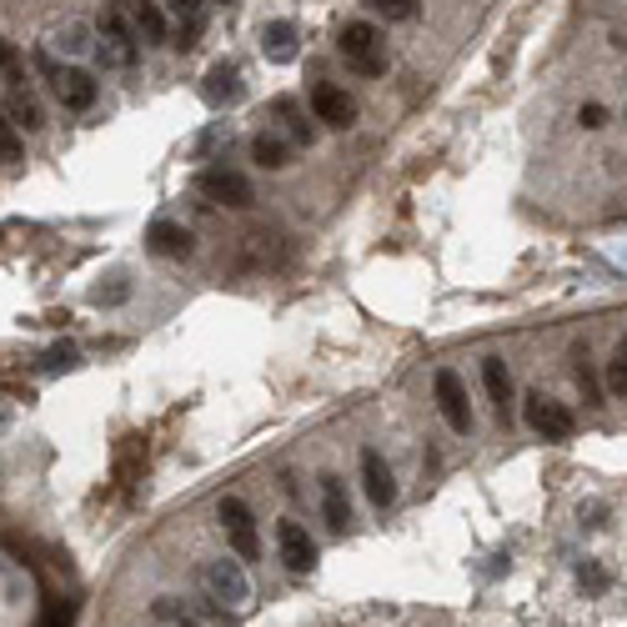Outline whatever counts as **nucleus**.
Wrapping results in <instances>:
<instances>
[{
  "label": "nucleus",
  "mask_w": 627,
  "mask_h": 627,
  "mask_svg": "<svg viewBox=\"0 0 627 627\" xmlns=\"http://www.w3.org/2000/svg\"><path fill=\"white\" fill-rule=\"evenodd\" d=\"M337 51H342L347 71H357L362 81L387 76V36H382V26H372V21H347L342 36H337Z\"/></svg>",
  "instance_id": "obj_1"
},
{
  "label": "nucleus",
  "mask_w": 627,
  "mask_h": 627,
  "mask_svg": "<svg viewBox=\"0 0 627 627\" xmlns=\"http://www.w3.org/2000/svg\"><path fill=\"white\" fill-rule=\"evenodd\" d=\"M96 36H101V61L106 66H136L141 61V31L126 21V11H101L96 21Z\"/></svg>",
  "instance_id": "obj_2"
},
{
  "label": "nucleus",
  "mask_w": 627,
  "mask_h": 627,
  "mask_svg": "<svg viewBox=\"0 0 627 627\" xmlns=\"http://www.w3.org/2000/svg\"><path fill=\"white\" fill-rule=\"evenodd\" d=\"M196 191H201L211 206H231V211H246V206L256 201L251 181H246L241 171H231V166H206V171H196Z\"/></svg>",
  "instance_id": "obj_3"
},
{
  "label": "nucleus",
  "mask_w": 627,
  "mask_h": 627,
  "mask_svg": "<svg viewBox=\"0 0 627 627\" xmlns=\"http://www.w3.org/2000/svg\"><path fill=\"white\" fill-rule=\"evenodd\" d=\"M201 582H206L211 602H221V607H246V602H251V577H246V562H231V557L206 562V567H201Z\"/></svg>",
  "instance_id": "obj_4"
},
{
  "label": "nucleus",
  "mask_w": 627,
  "mask_h": 627,
  "mask_svg": "<svg viewBox=\"0 0 627 627\" xmlns=\"http://www.w3.org/2000/svg\"><path fill=\"white\" fill-rule=\"evenodd\" d=\"M432 397H437V412H442V422H447L457 437H467V432H472V402H467V382H462L452 367H442V372L432 377Z\"/></svg>",
  "instance_id": "obj_5"
},
{
  "label": "nucleus",
  "mask_w": 627,
  "mask_h": 627,
  "mask_svg": "<svg viewBox=\"0 0 627 627\" xmlns=\"http://www.w3.org/2000/svg\"><path fill=\"white\" fill-rule=\"evenodd\" d=\"M216 517H221L226 542L236 547V557H241V562H256V557H261V537H256V517H251V507H246L241 497H221V502H216Z\"/></svg>",
  "instance_id": "obj_6"
},
{
  "label": "nucleus",
  "mask_w": 627,
  "mask_h": 627,
  "mask_svg": "<svg viewBox=\"0 0 627 627\" xmlns=\"http://www.w3.org/2000/svg\"><path fill=\"white\" fill-rule=\"evenodd\" d=\"M522 422H527L537 437H547V442H567V437L577 432V417H572L562 402L542 397V392H532V397L522 402Z\"/></svg>",
  "instance_id": "obj_7"
},
{
  "label": "nucleus",
  "mask_w": 627,
  "mask_h": 627,
  "mask_svg": "<svg viewBox=\"0 0 627 627\" xmlns=\"http://www.w3.org/2000/svg\"><path fill=\"white\" fill-rule=\"evenodd\" d=\"M311 116H317L327 131H352L357 126V101L342 86L317 81V86H311Z\"/></svg>",
  "instance_id": "obj_8"
},
{
  "label": "nucleus",
  "mask_w": 627,
  "mask_h": 627,
  "mask_svg": "<svg viewBox=\"0 0 627 627\" xmlns=\"http://www.w3.org/2000/svg\"><path fill=\"white\" fill-rule=\"evenodd\" d=\"M362 487H367V502L377 512H387L397 502V477H392V467L377 447H362Z\"/></svg>",
  "instance_id": "obj_9"
},
{
  "label": "nucleus",
  "mask_w": 627,
  "mask_h": 627,
  "mask_svg": "<svg viewBox=\"0 0 627 627\" xmlns=\"http://www.w3.org/2000/svg\"><path fill=\"white\" fill-rule=\"evenodd\" d=\"M276 552H281V562L291 572H311V567H317V542L306 537L301 522H276Z\"/></svg>",
  "instance_id": "obj_10"
},
{
  "label": "nucleus",
  "mask_w": 627,
  "mask_h": 627,
  "mask_svg": "<svg viewBox=\"0 0 627 627\" xmlns=\"http://www.w3.org/2000/svg\"><path fill=\"white\" fill-rule=\"evenodd\" d=\"M56 96H61L66 111H91L96 96H101V81H96L91 71H81V66H66L61 81H56Z\"/></svg>",
  "instance_id": "obj_11"
},
{
  "label": "nucleus",
  "mask_w": 627,
  "mask_h": 627,
  "mask_svg": "<svg viewBox=\"0 0 627 627\" xmlns=\"http://www.w3.org/2000/svg\"><path fill=\"white\" fill-rule=\"evenodd\" d=\"M271 116H281V126H286V136H291L296 146H317L322 126H317V116H306V111H301V101L276 96V101H271Z\"/></svg>",
  "instance_id": "obj_12"
},
{
  "label": "nucleus",
  "mask_w": 627,
  "mask_h": 627,
  "mask_svg": "<svg viewBox=\"0 0 627 627\" xmlns=\"http://www.w3.org/2000/svg\"><path fill=\"white\" fill-rule=\"evenodd\" d=\"M146 246H151L156 256L186 261V256L196 251V236H191L186 226H176V221H151V231H146Z\"/></svg>",
  "instance_id": "obj_13"
},
{
  "label": "nucleus",
  "mask_w": 627,
  "mask_h": 627,
  "mask_svg": "<svg viewBox=\"0 0 627 627\" xmlns=\"http://www.w3.org/2000/svg\"><path fill=\"white\" fill-rule=\"evenodd\" d=\"M296 21H266L261 26V56L271 61V66H291L296 61Z\"/></svg>",
  "instance_id": "obj_14"
},
{
  "label": "nucleus",
  "mask_w": 627,
  "mask_h": 627,
  "mask_svg": "<svg viewBox=\"0 0 627 627\" xmlns=\"http://www.w3.org/2000/svg\"><path fill=\"white\" fill-rule=\"evenodd\" d=\"M201 101H206V106H236V101H241V71H236L231 61H216V66L206 71Z\"/></svg>",
  "instance_id": "obj_15"
},
{
  "label": "nucleus",
  "mask_w": 627,
  "mask_h": 627,
  "mask_svg": "<svg viewBox=\"0 0 627 627\" xmlns=\"http://www.w3.org/2000/svg\"><path fill=\"white\" fill-rule=\"evenodd\" d=\"M482 387H487L492 412L507 422V417H512V372H507L502 357H487V362H482Z\"/></svg>",
  "instance_id": "obj_16"
},
{
  "label": "nucleus",
  "mask_w": 627,
  "mask_h": 627,
  "mask_svg": "<svg viewBox=\"0 0 627 627\" xmlns=\"http://www.w3.org/2000/svg\"><path fill=\"white\" fill-rule=\"evenodd\" d=\"M322 512H327V527L332 532H347L352 527V497H347V482L342 477H322Z\"/></svg>",
  "instance_id": "obj_17"
},
{
  "label": "nucleus",
  "mask_w": 627,
  "mask_h": 627,
  "mask_svg": "<svg viewBox=\"0 0 627 627\" xmlns=\"http://www.w3.org/2000/svg\"><path fill=\"white\" fill-rule=\"evenodd\" d=\"M251 161L261 171H286L291 166V141H281L276 131H261V136H251Z\"/></svg>",
  "instance_id": "obj_18"
},
{
  "label": "nucleus",
  "mask_w": 627,
  "mask_h": 627,
  "mask_svg": "<svg viewBox=\"0 0 627 627\" xmlns=\"http://www.w3.org/2000/svg\"><path fill=\"white\" fill-rule=\"evenodd\" d=\"M136 31H141L146 46H171V26H166V11L156 0H141L136 6Z\"/></svg>",
  "instance_id": "obj_19"
},
{
  "label": "nucleus",
  "mask_w": 627,
  "mask_h": 627,
  "mask_svg": "<svg viewBox=\"0 0 627 627\" xmlns=\"http://www.w3.org/2000/svg\"><path fill=\"white\" fill-rule=\"evenodd\" d=\"M6 111H11V121H16L21 131H41V126H46V111H41V101H36L26 86H11V101H6Z\"/></svg>",
  "instance_id": "obj_20"
},
{
  "label": "nucleus",
  "mask_w": 627,
  "mask_h": 627,
  "mask_svg": "<svg viewBox=\"0 0 627 627\" xmlns=\"http://www.w3.org/2000/svg\"><path fill=\"white\" fill-rule=\"evenodd\" d=\"M587 362H592V357H587V352H577V357H572V377H577V387H582L587 407H602V397H607V392H602V382H597V372H592Z\"/></svg>",
  "instance_id": "obj_21"
},
{
  "label": "nucleus",
  "mask_w": 627,
  "mask_h": 627,
  "mask_svg": "<svg viewBox=\"0 0 627 627\" xmlns=\"http://www.w3.org/2000/svg\"><path fill=\"white\" fill-rule=\"evenodd\" d=\"M367 6H372L377 16H387L392 26H407V21L422 16V0H367Z\"/></svg>",
  "instance_id": "obj_22"
},
{
  "label": "nucleus",
  "mask_w": 627,
  "mask_h": 627,
  "mask_svg": "<svg viewBox=\"0 0 627 627\" xmlns=\"http://www.w3.org/2000/svg\"><path fill=\"white\" fill-rule=\"evenodd\" d=\"M26 156V141H21V126L11 121V111L0 106V161H21Z\"/></svg>",
  "instance_id": "obj_23"
},
{
  "label": "nucleus",
  "mask_w": 627,
  "mask_h": 627,
  "mask_svg": "<svg viewBox=\"0 0 627 627\" xmlns=\"http://www.w3.org/2000/svg\"><path fill=\"white\" fill-rule=\"evenodd\" d=\"M0 76H6V86H26V56L0 36Z\"/></svg>",
  "instance_id": "obj_24"
},
{
  "label": "nucleus",
  "mask_w": 627,
  "mask_h": 627,
  "mask_svg": "<svg viewBox=\"0 0 627 627\" xmlns=\"http://www.w3.org/2000/svg\"><path fill=\"white\" fill-rule=\"evenodd\" d=\"M607 392L612 397H627V342L612 352V362H607Z\"/></svg>",
  "instance_id": "obj_25"
},
{
  "label": "nucleus",
  "mask_w": 627,
  "mask_h": 627,
  "mask_svg": "<svg viewBox=\"0 0 627 627\" xmlns=\"http://www.w3.org/2000/svg\"><path fill=\"white\" fill-rule=\"evenodd\" d=\"M31 61H36V71H41V76H46V86H51V91H56V81H61V71H66V66H61V61H56V56H51V51H46V46H41V51H36V56H31Z\"/></svg>",
  "instance_id": "obj_26"
},
{
  "label": "nucleus",
  "mask_w": 627,
  "mask_h": 627,
  "mask_svg": "<svg viewBox=\"0 0 627 627\" xmlns=\"http://www.w3.org/2000/svg\"><path fill=\"white\" fill-rule=\"evenodd\" d=\"M61 367H76V347H71V342H66V347H51L41 372H61Z\"/></svg>",
  "instance_id": "obj_27"
},
{
  "label": "nucleus",
  "mask_w": 627,
  "mask_h": 627,
  "mask_svg": "<svg viewBox=\"0 0 627 627\" xmlns=\"http://www.w3.org/2000/svg\"><path fill=\"white\" fill-rule=\"evenodd\" d=\"M577 121H582L587 131H602V126H607V106H597V101H587V106L577 111Z\"/></svg>",
  "instance_id": "obj_28"
},
{
  "label": "nucleus",
  "mask_w": 627,
  "mask_h": 627,
  "mask_svg": "<svg viewBox=\"0 0 627 627\" xmlns=\"http://www.w3.org/2000/svg\"><path fill=\"white\" fill-rule=\"evenodd\" d=\"M171 11L181 21H191V16H206V0H171Z\"/></svg>",
  "instance_id": "obj_29"
},
{
  "label": "nucleus",
  "mask_w": 627,
  "mask_h": 627,
  "mask_svg": "<svg viewBox=\"0 0 627 627\" xmlns=\"http://www.w3.org/2000/svg\"><path fill=\"white\" fill-rule=\"evenodd\" d=\"M61 46H66V51H86V26H71V31L61 36Z\"/></svg>",
  "instance_id": "obj_30"
},
{
  "label": "nucleus",
  "mask_w": 627,
  "mask_h": 627,
  "mask_svg": "<svg viewBox=\"0 0 627 627\" xmlns=\"http://www.w3.org/2000/svg\"><path fill=\"white\" fill-rule=\"evenodd\" d=\"M111 6H116V11H131V6H136V0H111Z\"/></svg>",
  "instance_id": "obj_31"
},
{
  "label": "nucleus",
  "mask_w": 627,
  "mask_h": 627,
  "mask_svg": "<svg viewBox=\"0 0 627 627\" xmlns=\"http://www.w3.org/2000/svg\"><path fill=\"white\" fill-rule=\"evenodd\" d=\"M216 6H236V0H216Z\"/></svg>",
  "instance_id": "obj_32"
}]
</instances>
